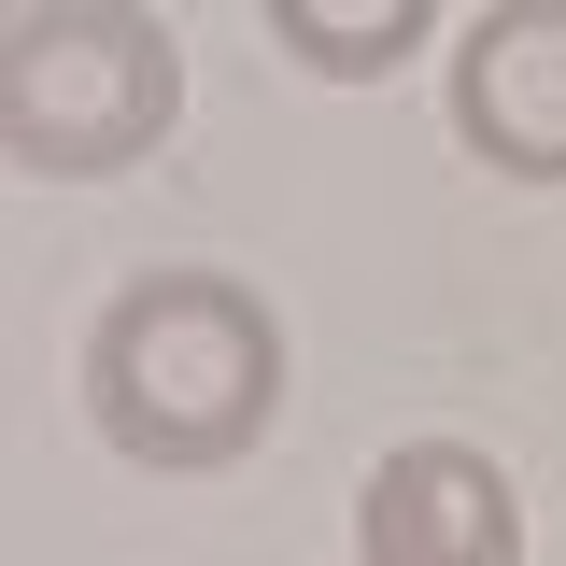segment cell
Returning a JSON list of instances; mask_svg holds the SVG:
<instances>
[{"label":"cell","instance_id":"cell-1","mask_svg":"<svg viewBox=\"0 0 566 566\" xmlns=\"http://www.w3.org/2000/svg\"><path fill=\"white\" fill-rule=\"evenodd\" d=\"M283 312L241 270H128L85 326V424L156 468V482H212L283 424Z\"/></svg>","mask_w":566,"mask_h":566},{"label":"cell","instance_id":"cell-5","mask_svg":"<svg viewBox=\"0 0 566 566\" xmlns=\"http://www.w3.org/2000/svg\"><path fill=\"white\" fill-rule=\"evenodd\" d=\"M255 14L312 85H382L397 57L439 43V0H255Z\"/></svg>","mask_w":566,"mask_h":566},{"label":"cell","instance_id":"cell-2","mask_svg":"<svg viewBox=\"0 0 566 566\" xmlns=\"http://www.w3.org/2000/svg\"><path fill=\"white\" fill-rule=\"evenodd\" d=\"M185 128V43L156 0H14L0 14V170L114 185Z\"/></svg>","mask_w":566,"mask_h":566},{"label":"cell","instance_id":"cell-6","mask_svg":"<svg viewBox=\"0 0 566 566\" xmlns=\"http://www.w3.org/2000/svg\"><path fill=\"white\" fill-rule=\"evenodd\" d=\"M0 14H14V0H0Z\"/></svg>","mask_w":566,"mask_h":566},{"label":"cell","instance_id":"cell-3","mask_svg":"<svg viewBox=\"0 0 566 566\" xmlns=\"http://www.w3.org/2000/svg\"><path fill=\"white\" fill-rule=\"evenodd\" d=\"M354 566H524V482L482 439H397L354 495Z\"/></svg>","mask_w":566,"mask_h":566},{"label":"cell","instance_id":"cell-4","mask_svg":"<svg viewBox=\"0 0 566 566\" xmlns=\"http://www.w3.org/2000/svg\"><path fill=\"white\" fill-rule=\"evenodd\" d=\"M453 142L495 185H566V0H495L453 43Z\"/></svg>","mask_w":566,"mask_h":566}]
</instances>
